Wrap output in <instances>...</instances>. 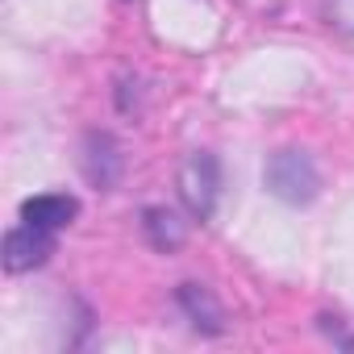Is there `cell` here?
<instances>
[{"label": "cell", "mask_w": 354, "mask_h": 354, "mask_svg": "<svg viewBox=\"0 0 354 354\" xmlns=\"http://www.w3.org/2000/svg\"><path fill=\"white\" fill-rule=\"evenodd\" d=\"M80 213V201L67 196V192H50V196H30L21 205V221L30 225H42V230H63L71 225V217Z\"/></svg>", "instance_id": "obj_5"}, {"label": "cell", "mask_w": 354, "mask_h": 354, "mask_svg": "<svg viewBox=\"0 0 354 354\" xmlns=\"http://www.w3.org/2000/svg\"><path fill=\"white\" fill-rule=\"evenodd\" d=\"M50 254H55V230H42V225L21 221L17 230L5 234V271H13V275L42 267Z\"/></svg>", "instance_id": "obj_3"}, {"label": "cell", "mask_w": 354, "mask_h": 354, "mask_svg": "<svg viewBox=\"0 0 354 354\" xmlns=\"http://www.w3.org/2000/svg\"><path fill=\"white\" fill-rule=\"evenodd\" d=\"M333 13L346 30H354V0H333Z\"/></svg>", "instance_id": "obj_8"}, {"label": "cell", "mask_w": 354, "mask_h": 354, "mask_svg": "<svg viewBox=\"0 0 354 354\" xmlns=\"http://www.w3.org/2000/svg\"><path fill=\"white\" fill-rule=\"evenodd\" d=\"M267 188L283 205H308L321 192V175H317V162L308 158V150H292V146L275 150L267 158Z\"/></svg>", "instance_id": "obj_1"}, {"label": "cell", "mask_w": 354, "mask_h": 354, "mask_svg": "<svg viewBox=\"0 0 354 354\" xmlns=\"http://www.w3.org/2000/svg\"><path fill=\"white\" fill-rule=\"evenodd\" d=\"M180 196H184L188 213L201 217V221H209L217 213V196H221V162H217V154L196 150L184 162V171H180Z\"/></svg>", "instance_id": "obj_2"}, {"label": "cell", "mask_w": 354, "mask_h": 354, "mask_svg": "<svg viewBox=\"0 0 354 354\" xmlns=\"http://www.w3.org/2000/svg\"><path fill=\"white\" fill-rule=\"evenodd\" d=\"M180 304H184V313L192 317L196 329H205V333H221V308H217V300H213L209 288H201V283H184V288H180Z\"/></svg>", "instance_id": "obj_6"}, {"label": "cell", "mask_w": 354, "mask_h": 354, "mask_svg": "<svg viewBox=\"0 0 354 354\" xmlns=\"http://www.w3.org/2000/svg\"><path fill=\"white\" fill-rule=\"evenodd\" d=\"M84 171L96 188H113L117 184V171H121V154H117V142L109 133H88L84 142Z\"/></svg>", "instance_id": "obj_4"}, {"label": "cell", "mask_w": 354, "mask_h": 354, "mask_svg": "<svg viewBox=\"0 0 354 354\" xmlns=\"http://www.w3.org/2000/svg\"><path fill=\"white\" fill-rule=\"evenodd\" d=\"M146 238H150V246L154 250H180L184 246V221L175 217L171 209H146Z\"/></svg>", "instance_id": "obj_7"}]
</instances>
